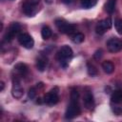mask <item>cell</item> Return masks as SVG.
<instances>
[{
  "mask_svg": "<svg viewBox=\"0 0 122 122\" xmlns=\"http://www.w3.org/2000/svg\"><path fill=\"white\" fill-rule=\"evenodd\" d=\"M102 69L106 73L110 74L114 71V66L111 61H105L102 63Z\"/></svg>",
  "mask_w": 122,
  "mask_h": 122,
  "instance_id": "cell-15",
  "label": "cell"
},
{
  "mask_svg": "<svg viewBox=\"0 0 122 122\" xmlns=\"http://www.w3.org/2000/svg\"><path fill=\"white\" fill-rule=\"evenodd\" d=\"M24 93V90L20 84V80L18 77H14L12 79V89H11V94L15 98H21Z\"/></svg>",
  "mask_w": 122,
  "mask_h": 122,
  "instance_id": "cell-10",
  "label": "cell"
},
{
  "mask_svg": "<svg viewBox=\"0 0 122 122\" xmlns=\"http://www.w3.org/2000/svg\"><path fill=\"white\" fill-rule=\"evenodd\" d=\"M97 3V0H81V6L85 9H90Z\"/></svg>",
  "mask_w": 122,
  "mask_h": 122,
  "instance_id": "cell-19",
  "label": "cell"
},
{
  "mask_svg": "<svg viewBox=\"0 0 122 122\" xmlns=\"http://www.w3.org/2000/svg\"><path fill=\"white\" fill-rule=\"evenodd\" d=\"M63 3H65V4H69V3H71V0H61Z\"/></svg>",
  "mask_w": 122,
  "mask_h": 122,
  "instance_id": "cell-24",
  "label": "cell"
},
{
  "mask_svg": "<svg viewBox=\"0 0 122 122\" xmlns=\"http://www.w3.org/2000/svg\"><path fill=\"white\" fill-rule=\"evenodd\" d=\"M107 48L111 52H117L122 50V40L112 37L107 41Z\"/></svg>",
  "mask_w": 122,
  "mask_h": 122,
  "instance_id": "cell-9",
  "label": "cell"
},
{
  "mask_svg": "<svg viewBox=\"0 0 122 122\" xmlns=\"http://www.w3.org/2000/svg\"><path fill=\"white\" fill-rule=\"evenodd\" d=\"M28 96H29L30 99H33V98L36 96V89H35V88H30V89L29 90Z\"/></svg>",
  "mask_w": 122,
  "mask_h": 122,
  "instance_id": "cell-22",
  "label": "cell"
},
{
  "mask_svg": "<svg viewBox=\"0 0 122 122\" xmlns=\"http://www.w3.org/2000/svg\"><path fill=\"white\" fill-rule=\"evenodd\" d=\"M84 39H85V36H84V34L81 33V32H75V33H73V34L71 35V40H72V42H74V43H76V44L82 43V42L84 41Z\"/></svg>",
  "mask_w": 122,
  "mask_h": 122,
  "instance_id": "cell-17",
  "label": "cell"
},
{
  "mask_svg": "<svg viewBox=\"0 0 122 122\" xmlns=\"http://www.w3.org/2000/svg\"><path fill=\"white\" fill-rule=\"evenodd\" d=\"M78 98H79V93L77 90L73 89L71 92V102L66 110L65 112V118L66 119H72L75 116L80 114V106L78 104Z\"/></svg>",
  "mask_w": 122,
  "mask_h": 122,
  "instance_id": "cell-1",
  "label": "cell"
},
{
  "mask_svg": "<svg viewBox=\"0 0 122 122\" xmlns=\"http://www.w3.org/2000/svg\"><path fill=\"white\" fill-rule=\"evenodd\" d=\"M101 56H102V50H97L95 51V53L93 54V57L95 59H99V58H101Z\"/></svg>",
  "mask_w": 122,
  "mask_h": 122,
  "instance_id": "cell-23",
  "label": "cell"
},
{
  "mask_svg": "<svg viewBox=\"0 0 122 122\" xmlns=\"http://www.w3.org/2000/svg\"><path fill=\"white\" fill-rule=\"evenodd\" d=\"M20 29H21V27H20L19 23L13 22L12 24H10V27L8 28V30H7V31H6V33H5V35H4L5 40H6V41H10V40H12V39L14 38V36L19 32Z\"/></svg>",
  "mask_w": 122,
  "mask_h": 122,
  "instance_id": "cell-6",
  "label": "cell"
},
{
  "mask_svg": "<svg viewBox=\"0 0 122 122\" xmlns=\"http://www.w3.org/2000/svg\"><path fill=\"white\" fill-rule=\"evenodd\" d=\"M115 6H116V0H108L105 3V10L108 13H112L115 10Z\"/></svg>",
  "mask_w": 122,
  "mask_h": 122,
  "instance_id": "cell-12",
  "label": "cell"
},
{
  "mask_svg": "<svg viewBox=\"0 0 122 122\" xmlns=\"http://www.w3.org/2000/svg\"><path fill=\"white\" fill-rule=\"evenodd\" d=\"M83 102H84V106L87 110H92L94 106V100H93V96H92V93L88 91L86 92L85 95H84V98H83Z\"/></svg>",
  "mask_w": 122,
  "mask_h": 122,
  "instance_id": "cell-11",
  "label": "cell"
},
{
  "mask_svg": "<svg viewBox=\"0 0 122 122\" xmlns=\"http://www.w3.org/2000/svg\"><path fill=\"white\" fill-rule=\"evenodd\" d=\"M14 70L21 75V76H25L28 73V67L23 64V63H19L14 67Z\"/></svg>",
  "mask_w": 122,
  "mask_h": 122,
  "instance_id": "cell-14",
  "label": "cell"
},
{
  "mask_svg": "<svg viewBox=\"0 0 122 122\" xmlns=\"http://www.w3.org/2000/svg\"><path fill=\"white\" fill-rule=\"evenodd\" d=\"M47 64H48V60H47L46 57H43V56L39 57L36 61V67L40 71H45V69L47 67Z\"/></svg>",
  "mask_w": 122,
  "mask_h": 122,
  "instance_id": "cell-13",
  "label": "cell"
},
{
  "mask_svg": "<svg viewBox=\"0 0 122 122\" xmlns=\"http://www.w3.org/2000/svg\"><path fill=\"white\" fill-rule=\"evenodd\" d=\"M72 50L71 47L65 45L63 46L56 53V59L59 61V63L61 64L62 67L66 68L68 63H69V60L72 57Z\"/></svg>",
  "mask_w": 122,
  "mask_h": 122,
  "instance_id": "cell-2",
  "label": "cell"
},
{
  "mask_svg": "<svg viewBox=\"0 0 122 122\" xmlns=\"http://www.w3.org/2000/svg\"><path fill=\"white\" fill-rule=\"evenodd\" d=\"M58 88L54 87L44 96V102L48 105H54L58 102Z\"/></svg>",
  "mask_w": 122,
  "mask_h": 122,
  "instance_id": "cell-7",
  "label": "cell"
},
{
  "mask_svg": "<svg viewBox=\"0 0 122 122\" xmlns=\"http://www.w3.org/2000/svg\"><path fill=\"white\" fill-rule=\"evenodd\" d=\"M112 19L111 18H105L101 21H99L95 27V31L97 34H103L105 33L108 30H110L112 28Z\"/></svg>",
  "mask_w": 122,
  "mask_h": 122,
  "instance_id": "cell-5",
  "label": "cell"
},
{
  "mask_svg": "<svg viewBox=\"0 0 122 122\" xmlns=\"http://www.w3.org/2000/svg\"><path fill=\"white\" fill-rule=\"evenodd\" d=\"M40 0H24L22 3L23 12L28 16H33L38 10L37 6Z\"/></svg>",
  "mask_w": 122,
  "mask_h": 122,
  "instance_id": "cell-3",
  "label": "cell"
},
{
  "mask_svg": "<svg viewBox=\"0 0 122 122\" xmlns=\"http://www.w3.org/2000/svg\"><path fill=\"white\" fill-rule=\"evenodd\" d=\"M0 84H1V91H3L4 90V82H1Z\"/></svg>",
  "mask_w": 122,
  "mask_h": 122,
  "instance_id": "cell-25",
  "label": "cell"
},
{
  "mask_svg": "<svg viewBox=\"0 0 122 122\" xmlns=\"http://www.w3.org/2000/svg\"><path fill=\"white\" fill-rule=\"evenodd\" d=\"M111 99H112V102H113V103H116V104L120 103L122 101V91L121 90L114 91L112 94Z\"/></svg>",
  "mask_w": 122,
  "mask_h": 122,
  "instance_id": "cell-16",
  "label": "cell"
},
{
  "mask_svg": "<svg viewBox=\"0 0 122 122\" xmlns=\"http://www.w3.org/2000/svg\"><path fill=\"white\" fill-rule=\"evenodd\" d=\"M87 71H88V74L90 76H96L97 73H98L96 68L92 64H91V63H88L87 64Z\"/></svg>",
  "mask_w": 122,
  "mask_h": 122,
  "instance_id": "cell-20",
  "label": "cell"
},
{
  "mask_svg": "<svg viewBox=\"0 0 122 122\" xmlns=\"http://www.w3.org/2000/svg\"><path fill=\"white\" fill-rule=\"evenodd\" d=\"M41 36H42V38L44 40L49 39L51 36V30L49 27H47V26L43 27L42 30H41Z\"/></svg>",
  "mask_w": 122,
  "mask_h": 122,
  "instance_id": "cell-18",
  "label": "cell"
},
{
  "mask_svg": "<svg viewBox=\"0 0 122 122\" xmlns=\"http://www.w3.org/2000/svg\"><path fill=\"white\" fill-rule=\"evenodd\" d=\"M18 42L22 47L26 49H32L34 45V41L32 37L28 33H20L18 35Z\"/></svg>",
  "mask_w": 122,
  "mask_h": 122,
  "instance_id": "cell-8",
  "label": "cell"
},
{
  "mask_svg": "<svg viewBox=\"0 0 122 122\" xmlns=\"http://www.w3.org/2000/svg\"><path fill=\"white\" fill-rule=\"evenodd\" d=\"M114 26H115V29H116L117 32L122 34V19H117L114 22Z\"/></svg>",
  "mask_w": 122,
  "mask_h": 122,
  "instance_id": "cell-21",
  "label": "cell"
},
{
  "mask_svg": "<svg viewBox=\"0 0 122 122\" xmlns=\"http://www.w3.org/2000/svg\"><path fill=\"white\" fill-rule=\"evenodd\" d=\"M55 26L60 32L65 33V34H71L75 30L74 25L68 23L67 21H65L63 19H56L55 20Z\"/></svg>",
  "mask_w": 122,
  "mask_h": 122,
  "instance_id": "cell-4",
  "label": "cell"
}]
</instances>
